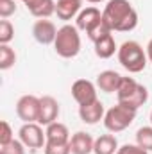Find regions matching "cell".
I'll return each mask as SVG.
<instances>
[{
  "instance_id": "1",
  "label": "cell",
  "mask_w": 152,
  "mask_h": 154,
  "mask_svg": "<svg viewBox=\"0 0 152 154\" xmlns=\"http://www.w3.org/2000/svg\"><path fill=\"white\" fill-rule=\"evenodd\" d=\"M102 18L116 32H129L138 25V13L129 0H109L102 11Z\"/></svg>"
},
{
  "instance_id": "2",
  "label": "cell",
  "mask_w": 152,
  "mask_h": 154,
  "mask_svg": "<svg viewBox=\"0 0 152 154\" xmlns=\"http://www.w3.org/2000/svg\"><path fill=\"white\" fill-rule=\"evenodd\" d=\"M116 99H118V104L129 106L138 111L147 102L149 91L143 84H138L132 77H122L120 86L116 90Z\"/></svg>"
},
{
  "instance_id": "3",
  "label": "cell",
  "mask_w": 152,
  "mask_h": 154,
  "mask_svg": "<svg viewBox=\"0 0 152 154\" xmlns=\"http://www.w3.org/2000/svg\"><path fill=\"white\" fill-rule=\"evenodd\" d=\"M118 61L129 74H140L147 66V52L138 41H125L118 48Z\"/></svg>"
},
{
  "instance_id": "4",
  "label": "cell",
  "mask_w": 152,
  "mask_h": 154,
  "mask_svg": "<svg viewBox=\"0 0 152 154\" xmlns=\"http://www.w3.org/2000/svg\"><path fill=\"white\" fill-rule=\"evenodd\" d=\"M54 48L57 52V56L65 57V59H72L81 52V36H79V29L75 25H63L61 29H57V36L54 41Z\"/></svg>"
},
{
  "instance_id": "5",
  "label": "cell",
  "mask_w": 152,
  "mask_h": 154,
  "mask_svg": "<svg viewBox=\"0 0 152 154\" xmlns=\"http://www.w3.org/2000/svg\"><path fill=\"white\" fill-rule=\"evenodd\" d=\"M136 118V109L123 106V104H116L111 109L106 111L104 115V125L108 131L111 133H120L123 129H127Z\"/></svg>"
},
{
  "instance_id": "6",
  "label": "cell",
  "mask_w": 152,
  "mask_h": 154,
  "mask_svg": "<svg viewBox=\"0 0 152 154\" xmlns=\"http://www.w3.org/2000/svg\"><path fill=\"white\" fill-rule=\"evenodd\" d=\"M18 134H20L22 143H23L25 147L32 149V151L41 149V147L47 143V136H45V133H43V129H41V125H39L38 122L23 124V125L20 127Z\"/></svg>"
},
{
  "instance_id": "7",
  "label": "cell",
  "mask_w": 152,
  "mask_h": 154,
  "mask_svg": "<svg viewBox=\"0 0 152 154\" xmlns=\"http://www.w3.org/2000/svg\"><path fill=\"white\" fill-rule=\"evenodd\" d=\"M39 108H41V99L34 95H23L16 102V115L25 124L29 122H38L39 118Z\"/></svg>"
},
{
  "instance_id": "8",
  "label": "cell",
  "mask_w": 152,
  "mask_h": 154,
  "mask_svg": "<svg viewBox=\"0 0 152 154\" xmlns=\"http://www.w3.org/2000/svg\"><path fill=\"white\" fill-rule=\"evenodd\" d=\"M72 97L79 106H86L97 100V88L88 79H77L72 84Z\"/></svg>"
},
{
  "instance_id": "9",
  "label": "cell",
  "mask_w": 152,
  "mask_h": 154,
  "mask_svg": "<svg viewBox=\"0 0 152 154\" xmlns=\"http://www.w3.org/2000/svg\"><path fill=\"white\" fill-rule=\"evenodd\" d=\"M32 36H34V39L38 41L39 45H50V43L56 41L57 29H56V25L50 20L39 18L38 22L34 23V27H32Z\"/></svg>"
},
{
  "instance_id": "10",
  "label": "cell",
  "mask_w": 152,
  "mask_h": 154,
  "mask_svg": "<svg viewBox=\"0 0 152 154\" xmlns=\"http://www.w3.org/2000/svg\"><path fill=\"white\" fill-rule=\"evenodd\" d=\"M57 116H59V104H57V100L54 97H50V95L41 97L38 124L39 125H50V124L57 122Z\"/></svg>"
},
{
  "instance_id": "11",
  "label": "cell",
  "mask_w": 152,
  "mask_h": 154,
  "mask_svg": "<svg viewBox=\"0 0 152 154\" xmlns=\"http://www.w3.org/2000/svg\"><path fill=\"white\" fill-rule=\"evenodd\" d=\"M102 22V13L97 7H86L77 14V29L86 31V34Z\"/></svg>"
},
{
  "instance_id": "12",
  "label": "cell",
  "mask_w": 152,
  "mask_h": 154,
  "mask_svg": "<svg viewBox=\"0 0 152 154\" xmlns=\"http://www.w3.org/2000/svg\"><path fill=\"white\" fill-rule=\"evenodd\" d=\"M104 115H106V111H104V104H102L99 99H97L95 102H91V104L79 106V116H81V120H82L84 124L93 125V124L104 120Z\"/></svg>"
},
{
  "instance_id": "13",
  "label": "cell",
  "mask_w": 152,
  "mask_h": 154,
  "mask_svg": "<svg viewBox=\"0 0 152 154\" xmlns=\"http://www.w3.org/2000/svg\"><path fill=\"white\" fill-rule=\"evenodd\" d=\"M47 136V143L50 145H61V143H70V131L65 124L61 122H54L50 125H47L45 131Z\"/></svg>"
},
{
  "instance_id": "14",
  "label": "cell",
  "mask_w": 152,
  "mask_h": 154,
  "mask_svg": "<svg viewBox=\"0 0 152 154\" xmlns=\"http://www.w3.org/2000/svg\"><path fill=\"white\" fill-rule=\"evenodd\" d=\"M29 13L36 18H48L56 13V2L54 0H22Z\"/></svg>"
},
{
  "instance_id": "15",
  "label": "cell",
  "mask_w": 152,
  "mask_h": 154,
  "mask_svg": "<svg viewBox=\"0 0 152 154\" xmlns=\"http://www.w3.org/2000/svg\"><path fill=\"white\" fill-rule=\"evenodd\" d=\"M93 145H95V140L91 138V134H88L84 131H77L70 138L72 154H91L93 152Z\"/></svg>"
},
{
  "instance_id": "16",
  "label": "cell",
  "mask_w": 152,
  "mask_h": 154,
  "mask_svg": "<svg viewBox=\"0 0 152 154\" xmlns=\"http://www.w3.org/2000/svg\"><path fill=\"white\" fill-rule=\"evenodd\" d=\"M81 5H82V0H57L56 2V14L59 20L68 22L81 13Z\"/></svg>"
},
{
  "instance_id": "17",
  "label": "cell",
  "mask_w": 152,
  "mask_h": 154,
  "mask_svg": "<svg viewBox=\"0 0 152 154\" xmlns=\"http://www.w3.org/2000/svg\"><path fill=\"white\" fill-rule=\"evenodd\" d=\"M120 81H122V75L118 72H114V70H104L97 77V86L104 93H114L118 90V86H120Z\"/></svg>"
},
{
  "instance_id": "18",
  "label": "cell",
  "mask_w": 152,
  "mask_h": 154,
  "mask_svg": "<svg viewBox=\"0 0 152 154\" xmlns=\"http://www.w3.org/2000/svg\"><path fill=\"white\" fill-rule=\"evenodd\" d=\"M93 45H95V54H97V57H100V59H109L114 52L118 50L111 32H109V34H104L102 38H99L97 41H93Z\"/></svg>"
},
{
  "instance_id": "19",
  "label": "cell",
  "mask_w": 152,
  "mask_h": 154,
  "mask_svg": "<svg viewBox=\"0 0 152 154\" xmlns=\"http://www.w3.org/2000/svg\"><path fill=\"white\" fill-rule=\"evenodd\" d=\"M93 152L95 154H116L118 152V142L113 134H100L95 140L93 145Z\"/></svg>"
},
{
  "instance_id": "20",
  "label": "cell",
  "mask_w": 152,
  "mask_h": 154,
  "mask_svg": "<svg viewBox=\"0 0 152 154\" xmlns=\"http://www.w3.org/2000/svg\"><path fill=\"white\" fill-rule=\"evenodd\" d=\"M16 63V54L9 45H0V70H9Z\"/></svg>"
},
{
  "instance_id": "21",
  "label": "cell",
  "mask_w": 152,
  "mask_h": 154,
  "mask_svg": "<svg viewBox=\"0 0 152 154\" xmlns=\"http://www.w3.org/2000/svg\"><path fill=\"white\" fill-rule=\"evenodd\" d=\"M136 143L140 147H143L145 151H152V125L138 129V133H136Z\"/></svg>"
},
{
  "instance_id": "22",
  "label": "cell",
  "mask_w": 152,
  "mask_h": 154,
  "mask_svg": "<svg viewBox=\"0 0 152 154\" xmlns=\"http://www.w3.org/2000/svg\"><path fill=\"white\" fill-rule=\"evenodd\" d=\"M14 38V27L9 20L0 22V45H9V41Z\"/></svg>"
},
{
  "instance_id": "23",
  "label": "cell",
  "mask_w": 152,
  "mask_h": 154,
  "mask_svg": "<svg viewBox=\"0 0 152 154\" xmlns=\"http://www.w3.org/2000/svg\"><path fill=\"white\" fill-rule=\"evenodd\" d=\"M0 147V154H25V145L22 143V140H13Z\"/></svg>"
},
{
  "instance_id": "24",
  "label": "cell",
  "mask_w": 152,
  "mask_h": 154,
  "mask_svg": "<svg viewBox=\"0 0 152 154\" xmlns=\"http://www.w3.org/2000/svg\"><path fill=\"white\" fill-rule=\"evenodd\" d=\"M0 145H5V143H9V142H13L14 138H13V129H11V125H9V122H5V120H2L0 122Z\"/></svg>"
},
{
  "instance_id": "25",
  "label": "cell",
  "mask_w": 152,
  "mask_h": 154,
  "mask_svg": "<svg viewBox=\"0 0 152 154\" xmlns=\"http://www.w3.org/2000/svg\"><path fill=\"white\" fill-rule=\"evenodd\" d=\"M16 13V4H14V0H0V16L5 20V18H9L11 14H14Z\"/></svg>"
},
{
  "instance_id": "26",
  "label": "cell",
  "mask_w": 152,
  "mask_h": 154,
  "mask_svg": "<svg viewBox=\"0 0 152 154\" xmlns=\"http://www.w3.org/2000/svg\"><path fill=\"white\" fill-rule=\"evenodd\" d=\"M45 154H72V149L70 143H61V145L45 143Z\"/></svg>"
},
{
  "instance_id": "27",
  "label": "cell",
  "mask_w": 152,
  "mask_h": 154,
  "mask_svg": "<svg viewBox=\"0 0 152 154\" xmlns=\"http://www.w3.org/2000/svg\"><path fill=\"white\" fill-rule=\"evenodd\" d=\"M116 154H149V151H145L143 147H140L138 143L132 145V143H125L122 147H118V152Z\"/></svg>"
},
{
  "instance_id": "28",
  "label": "cell",
  "mask_w": 152,
  "mask_h": 154,
  "mask_svg": "<svg viewBox=\"0 0 152 154\" xmlns=\"http://www.w3.org/2000/svg\"><path fill=\"white\" fill-rule=\"evenodd\" d=\"M147 57H149V61L152 63V39L149 41V45H147Z\"/></svg>"
},
{
  "instance_id": "29",
  "label": "cell",
  "mask_w": 152,
  "mask_h": 154,
  "mask_svg": "<svg viewBox=\"0 0 152 154\" xmlns=\"http://www.w3.org/2000/svg\"><path fill=\"white\" fill-rule=\"evenodd\" d=\"M86 2H90V4H99V2H104V0H86Z\"/></svg>"
},
{
  "instance_id": "30",
  "label": "cell",
  "mask_w": 152,
  "mask_h": 154,
  "mask_svg": "<svg viewBox=\"0 0 152 154\" xmlns=\"http://www.w3.org/2000/svg\"><path fill=\"white\" fill-rule=\"evenodd\" d=\"M150 124H152V111H150Z\"/></svg>"
}]
</instances>
